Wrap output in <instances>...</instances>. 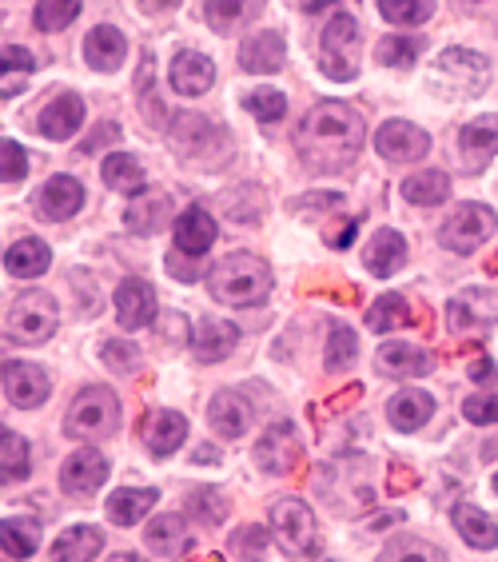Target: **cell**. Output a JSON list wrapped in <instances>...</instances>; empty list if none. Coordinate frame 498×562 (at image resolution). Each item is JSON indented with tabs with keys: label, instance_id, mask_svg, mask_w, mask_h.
<instances>
[{
	"label": "cell",
	"instance_id": "cell-1",
	"mask_svg": "<svg viewBox=\"0 0 498 562\" xmlns=\"http://www.w3.org/2000/svg\"><path fill=\"white\" fill-rule=\"evenodd\" d=\"M295 148L312 172H343L363 151V116L343 100L315 104L295 136Z\"/></svg>",
	"mask_w": 498,
	"mask_h": 562
},
{
	"label": "cell",
	"instance_id": "cell-2",
	"mask_svg": "<svg viewBox=\"0 0 498 562\" xmlns=\"http://www.w3.org/2000/svg\"><path fill=\"white\" fill-rule=\"evenodd\" d=\"M207 288H212V295L219 303H228V307H256L271 292V268L260 256H251V251H231V256H224L212 268Z\"/></svg>",
	"mask_w": 498,
	"mask_h": 562
},
{
	"label": "cell",
	"instance_id": "cell-3",
	"mask_svg": "<svg viewBox=\"0 0 498 562\" xmlns=\"http://www.w3.org/2000/svg\"><path fill=\"white\" fill-rule=\"evenodd\" d=\"M120 427V400L112 387H84L77 400L68 403V415H65V435L68 439H77V443H104L112 439Z\"/></svg>",
	"mask_w": 498,
	"mask_h": 562
},
{
	"label": "cell",
	"instance_id": "cell-4",
	"mask_svg": "<svg viewBox=\"0 0 498 562\" xmlns=\"http://www.w3.org/2000/svg\"><path fill=\"white\" fill-rule=\"evenodd\" d=\"M56 331V300L41 288L21 292L4 312V339L16 347H36Z\"/></svg>",
	"mask_w": 498,
	"mask_h": 562
},
{
	"label": "cell",
	"instance_id": "cell-5",
	"mask_svg": "<svg viewBox=\"0 0 498 562\" xmlns=\"http://www.w3.org/2000/svg\"><path fill=\"white\" fill-rule=\"evenodd\" d=\"M495 207L487 204H455V212L439 224V244L446 251H455V256H471L495 236Z\"/></svg>",
	"mask_w": 498,
	"mask_h": 562
},
{
	"label": "cell",
	"instance_id": "cell-6",
	"mask_svg": "<svg viewBox=\"0 0 498 562\" xmlns=\"http://www.w3.org/2000/svg\"><path fill=\"white\" fill-rule=\"evenodd\" d=\"M319 60L331 80H355L359 72V21L351 12H336L319 36Z\"/></svg>",
	"mask_w": 498,
	"mask_h": 562
},
{
	"label": "cell",
	"instance_id": "cell-7",
	"mask_svg": "<svg viewBox=\"0 0 498 562\" xmlns=\"http://www.w3.org/2000/svg\"><path fill=\"white\" fill-rule=\"evenodd\" d=\"M434 85L443 88L446 97H463V100L478 97L490 85L487 56L471 53V48H446L434 60Z\"/></svg>",
	"mask_w": 498,
	"mask_h": 562
},
{
	"label": "cell",
	"instance_id": "cell-8",
	"mask_svg": "<svg viewBox=\"0 0 498 562\" xmlns=\"http://www.w3.org/2000/svg\"><path fill=\"white\" fill-rule=\"evenodd\" d=\"M271 535L287 554H315V515L299 498H275L271 503Z\"/></svg>",
	"mask_w": 498,
	"mask_h": 562
},
{
	"label": "cell",
	"instance_id": "cell-9",
	"mask_svg": "<svg viewBox=\"0 0 498 562\" xmlns=\"http://www.w3.org/2000/svg\"><path fill=\"white\" fill-rule=\"evenodd\" d=\"M375 151L391 164H411L431 151V136H427L419 124H411V120H387V124L375 132Z\"/></svg>",
	"mask_w": 498,
	"mask_h": 562
},
{
	"label": "cell",
	"instance_id": "cell-10",
	"mask_svg": "<svg viewBox=\"0 0 498 562\" xmlns=\"http://www.w3.org/2000/svg\"><path fill=\"white\" fill-rule=\"evenodd\" d=\"M104 479H109V459L97 447H80L60 467V487H65V495H77V498L97 495L104 487Z\"/></svg>",
	"mask_w": 498,
	"mask_h": 562
},
{
	"label": "cell",
	"instance_id": "cell-11",
	"mask_svg": "<svg viewBox=\"0 0 498 562\" xmlns=\"http://www.w3.org/2000/svg\"><path fill=\"white\" fill-rule=\"evenodd\" d=\"M446 319H451V331H459V336L487 331L498 319V295H490L487 288H466L446 303Z\"/></svg>",
	"mask_w": 498,
	"mask_h": 562
},
{
	"label": "cell",
	"instance_id": "cell-12",
	"mask_svg": "<svg viewBox=\"0 0 498 562\" xmlns=\"http://www.w3.org/2000/svg\"><path fill=\"white\" fill-rule=\"evenodd\" d=\"M0 379H4V400H9L12 407H21V412L41 407V403L48 400V391H53L48 371H41L36 363H21V359L4 363V375Z\"/></svg>",
	"mask_w": 498,
	"mask_h": 562
},
{
	"label": "cell",
	"instance_id": "cell-13",
	"mask_svg": "<svg viewBox=\"0 0 498 562\" xmlns=\"http://www.w3.org/2000/svg\"><path fill=\"white\" fill-rule=\"evenodd\" d=\"M295 463H299V439H295L292 423L283 419L260 435V443H256V467L268 471V475H287Z\"/></svg>",
	"mask_w": 498,
	"mask_h": 562
},
{
	"label": "cell",
	"instance_id": "cell-14",
	"mask_svg": "<svg viewBox=\"0 0 498 562\" xmlns=\"http://www.w3.org/2000/svg\"><path fill=\"white\" fill-rule=\"evenodd\" d=\"M188 344H192V351H195L200 363H219V359H228L231 351H236L239 327L228 324V319H212V315H204L200 324H192Z\"/></svg>",
	"mask_w": 498,
	"mask_h": 562
},
{
	"label": "cell",
	"instance_id": "cell-15",
	"mask_svg": "<svg viewBox=\"0 0 498 562\" xmlns=\"http://www.w3.org/2000/svg\"><path fill=\"white\" fill-rule=\"evenodd\" d=\"M459 156L466 172H483L498 156V116H478L459 132Z\"/></svg>",
	"mask_w": 498,
	"mask_h": 562
},
{
	"label": "cell",
	"instance_id": "cell-16",
	"mask_svg": "<svg viewBox=\"0 0 498 562\" xmlns=\"http://www.w3.org/2000/svg\"><path fill=\"white\" fill-rule=\"evenodd\" d=\"M168 85H172V92H180V97H204L207 88L216 85V65H212L204 53L184 48V53L172 56Z\"/></svg>",
	"mask_w": 498,
	"mask_h": 562
},
{
	"label": "cell",
	"instance_id": "cell-17",
	"mask_svg": "<svg viewBox=\"0 0 498 562\" xmlns=\"http://www.w3.org/2000/svg\"><path fill=\"white\" fill-rule=\"evenodd\" d=\"M144 542H148V551H152L156 559H184L195 547L184 515H156V519L148 522V530H144Z\"/></svg>",
	"mask_w": 498,
	"mask_h": 562
},
{
	"label": "cell",
	"instance_id": "cell-18",
	"mask_svg": "<svg viewBox=\"0 0 498 562\" xmlns=\"http://www.w3.org/2000/svg\"><path fill=\"white\" fill-rule=\"evenodd\" d=\"M116 319L120 327H128V331H136V327H148L156 319V292L148 280H136V276H128V280L116 288Z\"/></svg>",
	"mask_w": 498,
	"mask_h": 562
},
{
	"label": "cell",
	"instance_id": "cell-19",
	"mask_svg": "<svg viewBox=\"0 0 498 562\" xmlns=\"http://www.w3.org/2000/svg\"><path fill=\"white\" fill-rule=\"evenodd\" d=\"M172 239H176V251H180V256H192V260H200V256L216 244V220L207 216L200 204L184 207V212H180V220L172 224Z\"/></svg>",
	"mask_w": 498,
	"mask_h": 562
},
{
	"label": "cell",
	"instance_id": "cell-20",
	"mask_svg": "<svg viewBox=\"0 0 498 562\" xmlns=\"http://www.w3.org/2000/svg\"><path fill=\"white\" fill-rule=\"evenodd\" d=\"M80 207H84V188H80V180H72V176H53V180L41 188V195H36V212H41L44 220H53V224L72 220Z\"/></svg>",
	"mask_w": 498,
	"mask_h": 562
},
{
	"label": "cell",
	"instance_id": "cell-21",
	"mask_svg": "<svg viewBox=\"0 0 498 562\" xmlns=\"http://www.w3.org/2000/svg\"><path fill=\"white\" fill-rule=\"evenodd\" d=\"M283 60H287V44H283L280 33H271V29L251 33L248 41H244V48H239V65H244V72H251V76L280 72Z\"/></svg>",
	"mask_w": 498,
	"mask_h": 562
},
{
	"label": "cell",
	"instance_id": "cell-22",
	"mask_svg": "<svg viewBox=\"0 0 498 562\" xmlns=\"http://www.w3.org/2000/svg\"><path fill=\"white\" fill-rule=\"evenodd\" d=\"M140 439H144V447L156 454V459H168V454H176L180 447H184L188 419H184V415H176V412H152L148 419H144Z\"/></svg>",
	"mask_w": 498,
	"mask_h": 562
},
{
	"label": "cell",
	"instance_id": "cell-23",
	"mask_svg": "<svg viewBox=\"0 0 498 562\" xmlns=\"http://www.w3.org/2000/svg\"><path fill=\"white\" fill-rule=\"evenodd\" d=\"M80 124H84V100H80L77 92H60V97L41 112V120H36V128H41L48 140H72L80 132Z\"/></svg>",
	"mask_w": 498,
	"mask_h": 562
},
{
	"label": "cell",
	"instance_id": "cell-24",
	"mask_svg": "<svg viewBox=\"0 0 498 562\" xmlns=\"http://www.w3.org/2000/svg\"><path fill=\"white\" fill-rule=\"evenodd\" d=\"M207 419H212V431L219 439H239L251 427V403L239 391H219L207 407Z\"/></svg>",
	"mask_w": 498,
	"mask_h": 562
},
{
	"label": "cell",
	"instance_id": "cell-25",
	"mask_svg": "<svg viewBox=\"0 0 498 562\" xmlns=\"http://www.w3.org/2000/svg\"><path fill=\"white\" fill-rule=\"evenodd\" d=\"M124 56H128V41H124V33L112 29V24H97V29L84 36V60L97 68V72H116V68L124 65Z\"/></svg>",
	"mask_w": 498,
	"mask_h": 562
},
{
	"label": "cell",
	"instance_id": "cell-26",
	"mask_svg": "<svg viewBox=\"0 0 498 562\" xmlns=\"http://www.w3.org/2000/svg\"><path fill=\"white\" fill-rule=\"evenodd\" d=\"M375 368H380V375H391V379H419V375H427L434 363L427 351H419V347H411V344H383L380 351H375Z\"/></svg>",
	"mask_w": 498,
	"mask_h": 562
},
{
	"label": "cell",
	"instance_id": "cell-27",
	"mask_svg": "<svg viewBox=\"0 0 498 562\" xmlns=\"http://www.w3.org/2000/svg\"><path fill=\"white\" fill-rule=\"evenodd\" d=\"M431 415H434V400L419 387H403L399 395H391V403H387L391 427H395V431H403V435L419 431Z\"/></svg>",
	"mask_w": 498,
	"mask_h": 562
},
{
	"label": "cell",
	"instance_id": "cell-28",
	"mask_svg": "<svg viewBox=\"0 0 498 562\" xmlns=\"http://www.w3.org/2000/svg\"><path fill=\"white\" fill-rule=\"evenodd\" d=\"M363 263H367L371 276L387 280V276H395V271L407 263V239H403L399 232L383 227V232H375V239L367 244V251H363Z\"/></svg>",
	"mask_w": 498,
	"mask_h": 562
},
{
	"label": "cell",
	"instance_id": "cell-29",
	"mask_svg": "<svg viewBox=\"0 0 498 562\" xmlns=\"http://www.w3.org/2000/svg\"><path fill=\"white\" fill-rule=\"evenodd\" d=\"M172 216V195L168 192H140L136 200L128 204V227L132 232H140V236H156L163 224Z\"/></svg>",
	"mask_w": 498,
	"mask_h": 562
},
{
	"label": "cell",
	"instance_id": "cell-30",
	"mask_svg": "<svg viewBox=\"0 0 498 562\" xmlns=\"http://www.w3.org/2000/svg\"><path fill=\"white\" fill-rule=\"evenodd\" d=\"M53 263V251L41 239H16L9 251H4V271L16 276V280H36L41 271H48Z\"/></svg>",
	"mask_w": 498,
	"mask_h": 562
},
{
	"label": "cell",
	"instance_id": "cell-31",
	"mask_svg": "<svg viewBox=\"0 0 498 562\" xmlns=\"http://www.w3.org/2000/svg\"><path fill=\"white\" fill-rule=\"evenodd\" d=\"M156 491L152 487H124V491H112L109 495V519L116 522V527H136V522L148 515V510L156 507Z\"/></svg>",
	"mask_w": 498,
	"mask_h": 562
},
{
	"label": "cell",
	"instance_id": "cell-32",
	"mask_svg": "<svg viewBox=\"0 0 498 562\" xmlns=\"http://www.w3.org/2000/svg\"><path fill=\"white\" fill-rule=\"evenodd\" d=\"M455 530L463 535V542L475 547V551H495L498 547V522L490 519L487 510L471 507V503L455 507Z\"/></svg>",
	"mask_w": 498,
	"mask_h": 562
},
{
	"label": "cell",
	"instance_id": "cell-33",
	"mask_svg": "<svg viewBox=\"0 0 498 562\" xmlns=\"http://www.w3.org/2000/svg\"><path fill=\"white\" fill-rule=\"evenodd\" d=\"M100 551H104V535H100L97 527H72L53 542V559L56 562H68V559L88 562V559H97Z\"/></svg>",
	"mask_w": 498,
	"mask_h": 562
},
{
	"label": "cell",
	"instance_id": "cell-34",
	"mask_svg": "<svg viewBox=\"0 0 498 562\" xmlns=\"http://www.w3.org/2000/svg\"><path fill=\"white\" fill-rule=\"evenodd\" d=\"M446 195H451V176L446 172H415L403 180V200L415 207H434V204H443Z\"/></svg>",
	"mask_w": 498,
	"mask_h": 562
},
{
	"label": "cell",
	"instance_id": "cell-35",
	"mask_svg": "<svg viewBox=\"0 0 498 562\" xmlns=\"http://www.w3.org/2000/svg\"><path fill=\"white\" fill-rule=\"evenodd\" d=\"M100 176H104V184L112 188V192L120 195H140L144 192V168L132 156H124V151H116V156H104V164H100Z\"/></svg>",
	"mask_w": 498,
	"mask_h": 562
},
{
	"label": "cell",
	"instance_id": "cell-36",
	"mask_svg": "<svg viewBox=\"0 0 498 562\" xmlns=\"http://www.w3.org/2000/svg\"><path fill=\"white\" fill-rule=\"evenodd\" d=\"M41 542V522L36 519H4L0 522V547L4 559H29Z\"/></svg>",
	"mask_w": 498,
	"mask_h": 562
},
{
	"label": "cell",
	"instance_id": "cell-37",
	"mask_svg": "<svg viewBox=\"0 0 498 562\" xmlns=\"http://www.w3.org/2000/svg\"><path fill=\"white\" fill-rule=\"evenodd\" d=\"M403 324H411V307H407V300H403L399 292H387L371 303V312H367L371 331L387 336V331H395V327H403Z\"/></svg>",
	"mask_w": 498,
	"mask_h": 562
},
{
	"label": "cell",
	"instance_id": "cell-38",
	"mask_svg": "<svg viewBox=\"0 0 498 562\" xmlns=\"http://www.w3.org/2000/svg\"><path fill=\"white\" fill-rule=\"evenodd\" d=\"M24 475H29V443L4 427V435H0V479L4 483H21Z\"/></svg>",
	"mask_w": 498,
	"mask_h": 562
},
{
	"label": "cell",
	"instance_id": "cell-39",
	"mask_svg": "<svg viewBox=\"0 0 498 562\" xmlns=\"http://www.w3.org/2000/svg\"><path fill=\"white\" fill-rule=\"evenodd\" d=\"M188 510H192L200 522H207V527H219V522L228 519L231 503L219 487H200L188 495Z\"/></svg>",
	"mask_w": 498,
	"mask_h": 562
},
{
	"label": "cell",
	"instance_id": "cell-40",
	"mask_svg": "<svg viewBox=\"0 0 498 562\" xmlns=\"http://www.w3.org/2000/svg\"><path fill=\"white\" fill-rule=\"evenodd\" d=\"M80 4L84 0H41L33 12V21L41 33H60V29H68V24L80 16Z\"/></svg>",
	"mask_w": 498,
	"mask_h": 562
},
{
	"label": "cell",
	"instance_id": "cell-41",
	"mask_svg": "<svg viewBox=\"0 0 498 562\" xmlns=\"http://www.w3.org/2000/svg\"><path fill=\"white\" fill-rule=\"evenodd\" d=\"M380 12H383V21L415 29V24L434 16V0H380Z\"/></svg>",
	"mask_w": 498,
	"mask_h": 562
},
{
	"label": "cell",
	"instance_id": "cell-42",
	"mask_svg": "<svg viewBox=\"0 0 498 562\" xmlns=\"http://www.w3.org/2000/svg\"><path fill=\"white\" fill-rule=\"evenodd\" d=\"M359 356V336L347 324H331V336H327V371H343L351 368Z\"/></svg>",
	"mask_w": 498,
	"mask_h": 562
},
{
	"label": "cell",
	"instance_id": "cell-43",
	"mask_svg": "<svg viewBox=\"0 0 498 562\" xmlns=\"http://www.w3.org/2000/svg\"><path fill=\"white\" fill-rule=\"evenodd\" d=\"M204 16L216 33H231V29H239L251 16V0H207Z\"/></svg>",
	"mask_w": 498,
	"mask_h": 562
},
{
	"label": "cell",
	"instance_id": "cell-44",
	"mask_svg": "<svg viewBox=\"0 0 498 562\" xmlns=\"http://www.w3.org/2000/svg\"><path fill=\"white\" fill-rule=\"evenodd\" d=\"M419 53H422V41L419 36H387V41H380L375 44V60L380 65H395V68H407V65H415L419 60Z\"/></svg>",
	"mask_w": 498,
	"mask_h": 562
},
{
	"label": "cell",
	"instance_id": "cell-45",
	"mask_svg": "<svg viewBox=\"0 0 498 562\" xmlns=\"http://www.w3.org/2000/svg\"><path fill=\"white\" fill-rule=\"evenodd\" d=\"M244 109L256 120H263V124H275V120H283V112H287V100H283V92H275V88H251V92H244Z\"/></svg>",
	"mask_w": 498,
	"mask_h": 562
},
{
	"label": "cell",
	"instance_id": "cell-46",
	"mask_svg": "<svg viewBox=\"0 0 498 562\" xmlns=\"http://www.w3.org/2000/svg\"><path fill=\"white\" fill-rule=\"evenodd\" d=\"M268 542H271V535L263 527H239L236 535H231V554H236V559H263V554H268Z\"/></svg>",
	"mask_w": 498,
	"mask_h": 562
},
{
	"label": "cell",
	"instance_id": "cell-47",
	"mask_svg": "<svg viewBox=\"0 0 498 562\" xmlns=\"http://www.w3.org/2000/svg\"><path fill=\"white\" fill-rule=\"evenodd\" d=\"M24 172H29V156H24L21 144L4 136V144H0V180L4 184H21Z\"/></svg>",
	"mask_w": 498,
	"mask_h": 562
},
{
	"label": "cell",
	"instance_id": "cell-48",
	"mask_svg": "<svg viewBox=\"0 0 498 562\" xmlns=\"http://www.w3.org/2000/svg\"><path fill=\"white\" fill-rule=\"evenodd\" d=\"M104 363L116 371H136L140 368V356H136V347L132 344H120V339H109L104 344Z\"/></svg>",
	"mask_w": 498,
	"mask_h": 562
},
{
	"label": "cell",
	"instance_id": "cell-49",
	"mask_svg": "<svg viewBox=\"0 0 498 562\" xmlns=\"http://www.w3.org/2000/svg\"><path fill=\"white\" fill-rule=\"evenodd\" d=\"M463 415L471 423H498V395H471V400L463 403Z\"/></svg>",
	"mask_w": 498,
	"mask_h": 562
},
{
	"label": "cell",
	"instance_id": "cell-50",
	"mask_svg": "<svg viewBox=\"0 0 498 562\" xmlns=\"http://www.w3.org/2000/svg\"><path fill=\"white\" fill-rule=\"evenodd\" d=\"M36 60L29 48H21V44H4V72H33Z\"/></svg>",
	"mask_w": 498,
	"mask_h": 562
},
{
	"label": "cell",
	"instance_id": "cell-51",
	"mask_svg": "<svg viewBox=\"0 0 498 562\" xmlns=\"http://www.w3.org/2000/svg\"><path fill=\"white\" fill-rule=\"evenodd\" d=\"M415 471L407 463H391V479H387V491L391 495H403V491H415Z\"/></svg>",
	"mask_w": 498,
	"mask_h": 562
},
{
	"label": "cell",
	"instance_id": "cell-52",
	"mask_svg": "<svg viewBox=\"0 0 498 562\" xmlns=\"http://www.w3.org/2000/svg\"><path fill=\"white\" fill-rule=\"evenodd\" d=\"M471 375H475V379H483V375H495V368H490V359H487V363H483V359H478L475 368H471Z\"/></svg>",
	"mask_w": 498,
	"mask_h": 562
},
{
	"label": "cell",
	"instance_id": "cell-53",
	"mask_svg": "<svg viewBox=\"0 0 498 562\" xmlns=\"http://www.w3.org/2000/svg\"><path fill=\"white\" fill-rule=\"evenodd\" d=\"M156 4H163V9H176V4H180V0H156Z\"/></svg>",
	"mask_w": 498,
	"mask_h": 562
},
{
	"label": "cell",
	"instance_id": "cell-54",
	"mask_svg": "<svg viewBox=\"0 0 498 562\" xmlns=\"http://www.w3.org/2000/svg\"><path fill=\"white\" fill-rule=\"evenodd\" d=\"M495 495H498V475H495Z\"/></svg>",
	"mask_w": 498,
	"mask_h": 562
},
{
	"label": "cell",
	"instance_id": "cell-55",
	"mask_svg": "<svg viewBox=\"0 0 498 562\" xmlns=\"http://www.w3.org/2000/svg\"><path fill=\"white\" fill-rule=\"evenodd\" d=\"M466 4H478V0H466Z\"/></svg>",
	"mask_w": 498,
	"mask_h": 562
}]
</instances>
